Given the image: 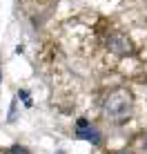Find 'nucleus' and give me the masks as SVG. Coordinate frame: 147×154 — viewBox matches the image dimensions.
<instances>
[{
	"label": "nucleus",
	"instance_id": "f257e3e1",
	"mask_svg": "<svg viewBox=\"0 0 147 154\" xmlns=\"http://www.w3.org/2000/svg\"><path fill=\"white\" fill-rule=\"evenodd\" d=\"M103 116L112 123H123L127 121L134 112V96L127 87H116L112 92H107V96L103 98Z\"/></svg>",
	"mask_w": 147,
	"mask_h": 154
},
{
	"label": "nucleus",
	"instance_id": "f03ea898",
	"mask_svg": "<svg viewBox=\"0 0 147 154\" xmlns=\"http://www.w3.org/2000/svg\"><path fill=\"white\" fill-rule=\"evenodd\" d=\"M105 45L116 56H134V51H136L134 42L129 40V36H125L123 31H112V34L107 36V40H105Z\"/></svg>",
	"mask_w": 147,
	"mask_h": 154
},
{
	"label": "nucleus",
	"instance_id": "7ed1b4c3",
	"mask_svg": "<svg viewBox=\"0 0 147 154\" xmlns=\"http://www.w3.org/2000/svg\"><path fill=\"white\" fill-rule=\"evenodd\" d=\"M76 136H78V139H82V141H89L92 145H100V141H103L100 132H98L94 125H89L85 119H78V123H76Z\"/></svg>",
	"mask_w": 147,
	"mask_h": 154
},
{
	"label": "nucleus",
	"instance_id": "20e7f679",
	"mask_svg": "<svg viewBox=\"0 0 147 154\" xmlns=\"http://www.w3.org/2000/svg\"><path fill=\"white\" fill-rule=\"evenodd\" d=\"M9 154H29V150L22 147V145H14L11 150H9Z\"/></svg>",
	"mask_w": 147,
	"mask_h": 154
},
{
	"label": "nucleus",
	"instance_id": "39448f33",
	"mask_svg": "<svg viewBox=\"0 0 147 154\" xmlns=\"http://www.w3.org/2000/svg\"><path fill=\"white\" fill-rule=\"evenodd\" d=\"M109 154H134V152L127 150V147H120V150H114V152H109Z\"/></svg>",
	"mask_w": 147,
	"mask_h": 154
},
{
	"label": "nucleus",
	"instance_id": "423d86ee",
	"mask_svg": "<svg viewBox=\"0 0 147 154\" xmlns=\"http://www.w3.org/2000/svg\"><path fill=\"white\" fill-rule=\"evenodd\" d=\"M140 150H143V154H147V136L143 139V147H140Z\"/></svg>",
	"mask_w": 147,
	"mask_h": 154
},
{
	"label": "nucleus",
	"instance_id": "0eeeda50",
	"mask_svg": "<svg viewBox=\"0 0 147 154\" xmlns=\"http://www.w3.org/2000/svg\"><path fill=\"white\" fill-rule=\"evenodd\" d=\"M56 154H65V152H62V150H58V152H56Z\"/></svg>",
	"mask_w": 147,
	"mask_h": 154
}]
</instances>
